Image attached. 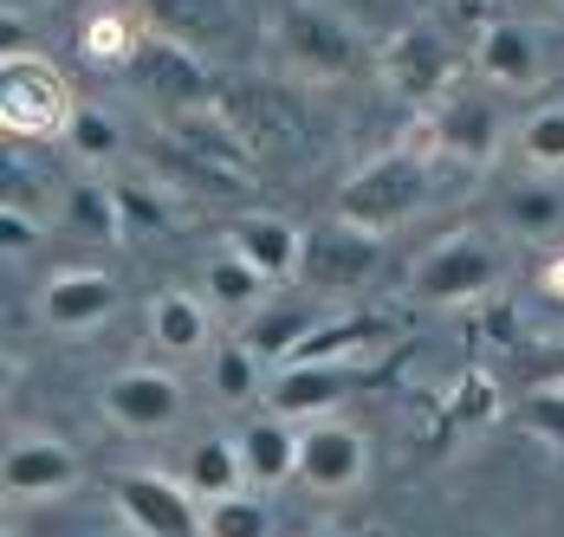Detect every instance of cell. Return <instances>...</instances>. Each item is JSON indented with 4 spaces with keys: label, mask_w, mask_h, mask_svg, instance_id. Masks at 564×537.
I'll use <instances>...</instances> for the list:
<instances>
[{
    "label": "cell",
    "mask_w": 564,
    "mask_h": 537,
    "mask_svg": "<svg viewBox=\"0 0 564 537\" xmlns=\"http://www.w3.org/2000/svg\"><path fill=\"white\" fill-rule=\"evenodd\" d=\"M390 337V318L377 311H344V318H318L312 337L292 350V363H357L364 350H377Z\"/></svg>",
    "instance_id": "obj_16"
},
{
    "label": "cell",
    "mask_w": 564,
    "mask_h": 537,
    "mask_svg": "<svg viewBox=\"0 0 564 537\" xmlns=\"http://www.w3.org/2000/svg\"><path fill=\"white\" fill-rule=\"evenodd\" d=\"M318 537H338V531H318Z\"/></svg>",
    "instance_id": "obj_36"
},
{
    "label": "cell",
    "mask_w": 564,
    "mask_h": 537,
    "mask_svg": "<svg viewBox=\"0 0 564 537\" xmlns=\"http://www.w3.org/2000/svg\"><path fill=\"white\" fill-rule=\"evenodd\" d=\"M299 480L312 492H350L364 480V434L350 421H299Z\"/></svg>",
    "instance_id": "obj_9"
},
{
    "label": "cell",
    "mask_w": 564,
    "mask_h": 537,
    "mask_svg": "<svg viewBox=\"0 0 564 537\" xmlns=\"http://www.w3.org/2000/svg\"><path fill=\"white\" fill-rule=\"evenodd\" d=\"M532 370H539V376L552 382V388H564V343H545V350L532 357Z\"/></svg>",
    "instance_id": "obj_33"
},
{
    "label": "cell",
    "mask_w": 564,
    "mask_h": 537,
    "mask_svg": "<svg viewBox=\"0 0 564 537\" xmlns=\"http://www.w3.org/2000/svg\"><path fill=\"white\" fill-rule=\"evenodd\" d=\"M480 72H487L494 85H507V91H525V85L539 78V40H532L525 26H512V20L487 26V33H480Z\"/></svg>",
    "instance_id": "obj_19"
},
{
    "label": "cell",
    "mask_w": 564,
    "mask_h": 537,
    "mask_svg": "<svg viewBox=\"0 0 564 537\" xmlns=\"http://www.w3.org/2000/svg\"><path fill=\"white\" fill-rule=\"evenodd\" d=\"M72 98L58 85V72L46 58H26V53H7L0 58V117L13 136H53L72 123Z\"/></svg>",
    "instance_id": "obj_3"
},
{
    "label": "cell",
    "mask_w": 564,
    "mask_h": 537,
    "mask_svg": "<svg viewBox=\"0 0 564 537\" xmlns=\"http://www.w3.org/2000/svg\"><path fill=\"white\" fill-rule=\"evenodd\" d=\"M267 285H273V278L253 266V260H240L234 246H227L221 260H208V272H202V298H208L215 311H260Z\"/></svg>",
    "instance_id": "obj_21"
},
{
    "label": "cell",
    "mask_w": 564,
    "mask_h": 537,
    "mask_svg": "<svg viewBox=\"0 0 564 537\" xmlns=\"http://www.w3.org/2000/svg\"><path fill=\"white\" fill-rule=\"evenodd\" d=\"M117 208H123V233H170L163 195L143 188V182H117Z\"/></svg>",
    "instance_id": "obj_29"
},
{
    "label": "cell",
    "mask_w": 564,
    "mask_h": 537,
    "mask_svg": "<svg viewBox=\"0 0 564 537\" xmlns=\"http://www.w3.org/2000/svg\"><path fill=\"white\" fill-rule=\"evenodd\" d=\"M105 415L123 434H163L182 415V382L170 370H123L105 382Z\"/></svg>",
    "instance_id": "obj_11"
},
{
    "label": "cell",
    "mask_w": 564,
    "mask_h": 537,
    "mask_svg": "<svg viewBox=\"0 0 564 537\" xmlns=\"http://www.w3.org/2000/svg\"><path fill=\"white\" fill-rule=\"evenodd\" d=\"M202 537H273V512H267L253 492L208 498V512H202Z\"/></svg>",
    "instance_id": "obj_24"
},
{
    "label": "cell",
    "mask_w": 564,
    "mask_h": 537,
    "mask_svg": "<svg viewBox=\"0 0 564 537\" xmlns=\"http://www.w3.org/2000/svg\"><path fill=\"white\" fill-rule=\"evenodd\" d=\"M78 46L98 58V65H130V53L143 46V33L130 26V13H117V7H105V13H91L85 26H78Z\"/></svg>",
    "instance_id": "obj_25"
},
{
    "label": "cell",
    "mask_w": 564,
    "mask_h": 537,
    "mask_svg": "<svg viewBox=\"0 0 564 537\" xmlns=\"http://www.w3.org/2000/svg\"><path fill=\"white\" fill-rule=\"evenodd\" d=\"M111 498L143 537H202L195 492H188L182 480H163V473H117Z\"/></svg>",
    "instance_id": "obj_8"
},
{
    "label": "cell",
    "mask_w": 564,
    "mask_h": 537,
    "mask_svg": "<svg viewBox=\"0 0 564 537\" xmlns=\"http://www.w3.org/2000/svg\"><path fill=\"white\" fill-rule=\"evenodd\" d=\"M519 156L532 162V168H564V105H545L525 117V130H519Z\"/></svg>",
    "instance_id": "obj_28"
},
{
    "label": "cell",
    "mask_w": 564,
    "mask_h": 537,
    "mask_svg": "<svg viewBox=\"0 0 564 537\" xmlns=\"http://www.w3.org/2000/svg\"><path fill=\"white\" fill-rule=\"evenodd\" d=\"M285 40V58L299 65V72H312V78H344L350 65H357V40H350V26H344L338 13H325V7H292L280 26Z\"/></svg>",
    "instance_id": "obj_10"
},
{
    "label": "cell",
    "mask_w": 564,
    "mask_h": 537,
    "mask_svg": "<svg viewBox=\"0 0 564 537\" xmlns=\"http://www.w3.org/2000/svg\"><path fill=\"white\" fill-rule=\"evenodd\" d=\"M519 421L532 434H545V440H558L564 447V388H532L525 402H519Z\"/></svg>",
    "instance_id": "obj_31"
},
{
    "label": "cell",
    "mask_w": 564,
    "mask_h": 537,
    "mask_svg": "<svg viewBox=\"0 0 564 537\" xmlns=\"http://www.w3.org/2000/svg\"><path fill=\"white\" fill-rule=\"evenodd\" d=\"M65 136H72V150H78V156H117V123L98 105H78V110H72Z\"/></svg>",
    "instance_id": "obj_30"
},
{
    "label": "cell",
    "mask_w": 564,
    "mask_h": 537,
    "mask_svg": "<svg viewBox=\"0 0 564 537\" xmlns=\"http://www.w3.org/2000/svg\"><path fill=\"white\" fill-rule=\"evenodd\" d=\"M247 480V460H240V440H195L188 460H182V485L195 498H234Z\"/></svg>",
    "instance_id": "obj_20"
},
{
    "label": "cell",
    "mask_w": 564,
    "mask_h": 537,
    "mask_svg": "<svg viewBox=\"0 0 564 537\" xmlns=\"http://www.w3.org/2000/svg\"><path fill=\"white\" fill-rule=\"evenodd\" d=\"M435 150L442 156H460V162H494L500 156V105L494 98H448L435 105V123H429Z\"/></svg>",
    "instance_id": "obj_13"
},
{
    "label": "cell",
    "mask_w": 564,
    "mask_h": 537,
    "mask_svg": "<svg viewBox=\"0 0 564 537\" xmlns=\"http://www.w3.org/2000/svg\"><path fill=\"white\" fill-rule=\"evenodd\" d=\"M20 7H26V0H7V13H20Z\"/></svg>",
    "instance_id": "obj_35"
},
{
    "label": "cell",
    "mask_w": 564,
    "mask_h": 537,
    "mask_svg": "<svg viewBox=\"0 0 564 537\" xmlns=\"http://www.w3.org/2000/svg\"><path fill=\"white\" fill-rule=\"evenodd\" d=\"M539 285H545V292H552V298L564 305V253H558V260H552L545 272H539Z\"/></svg>",
    "instance_id": "obj_34"
},
{
    "label": "cell",
    "mask_w": 564,
    "mask_h": 537,
    "mask_svg": "<svg viewBox=\"0 0 564 537\" xmlns=\"http://www.w3.org/2000/svg\"><path fill=\"white\" fill-rule=\"evenodd\" d=\"M0 480H7L13 498H58V492L78 485V453L65 440H46V434L13 440L7 460H0Z\"/></svg>",
    "instance_id": "obj_12"
},
{
    "label": "cell",
    "mask_w": 564,
    "mask_h": 537,
    "mask_svg": "<svg viewBox=\"0 0 564 537\" xmlns=\"http://www.w3.org/2000/svg\"><path fill=\"white\" fill-rule=\"evenodd\" d=\"M312 324H318V311H292V305H273V311H253V324H247V350L260 357V363H292V350L312 337Z\"/></svg>",
    "instance_id": "obj_22"
},
{
    "label": "cell",
    "mask_w": 564,
    "mask_h": 537,
    "mask_svg": "<svg viewBox=\"0 0 564 537\" xmlns=\"http://www.w3.org/2000/svg\"><path fill=\"white\" fill-rule=\"evenodd\" d=\"M65 220L91 240H117L123 233V208H117V188H98V182H78L65 195Z\"/></svg>",
    "instance_id": "obj_26"
},
{
    "label": "cell",
    "mask_w": 564,
    "mask_h": 537,
    "mask_svg": "<svg viewBox=\"0 0 564 537\" xmlns=\"http://www.w3.org/2000/svg\"><path fill=\"white\" fill-rule=\"evenodd\" d=\"M240 460L253 485H280L285 473H299V421L285 415H253L240 428Z\"/></svg>",
    "instance_id": "obj_17"
},
{
    "label": "cell",
    "mask_w": 564,
    "mask_h": 537,
    "mask_svg": "<svg viewBox=\"0 0 564 537\" xmlns=\"http://www.w3.org/2000/svg\"><path fill=\"white\" fill-rule=\"evenodd\" d=\"M507 227L512 233H525V240H545V233H558L564 227V195L552 182H519L507 195Z\"/></svg>",
    "instance_id": "obj_23"
},
{
    "label": "cell",
    "mask_w": 564,
    "mask_h": 537,
    "mask_svg": "<svg viewBox=\"0 0 564 537\" xmlns=\"http://www.w3.org/2000/svg\"><path fill=\"white\" fill-rule=\"evenodd\" d=\"M422 201H429V156L390 150V156L364 162V168L338 188V220L370 227V233H390V227H402Z\"/></svg>",
    "instance_id": "obj_1"
},
{
    "label": "cell",
    "mask_w": 564,
    "mask_h": 537,
    "mask_svg": "<svg viewBox=\"0 0 564 537\" xmlns=\"http://www.w3.org/2000/svg\"><path fill=\"white\" fill-rule=\"evenodd\" d=\"M123 72H130V85H137L156 110H202L215 98L208 65L188 53V46H175V40H143Z\"/></svg>",
    "instance_id": "obj_6"
},
{
    "label": "cell",
    "mask_w": 564,
    "mask_h": 537,
    "mask_svg": "<svg viewBox=\"0 0 564 537\" xmlns=\"http://www.w3.org/2000/svg\"><path fill=\"white\" fill-rule=\"evenodd\" d=\"M33 240H40V220H26L20 208H7V215H0V246H7V253H26Z\"/></svg>",
    "instance_id": "obj_32"
},
{
    "label": "cell",
    "mask_w": 564,
    "mask_h": 537,
    "mask_svg": "<svg viewBox=\"0 0 564 537\" xmlns=\"http://www.w3.org/2000/svg\"><path fill=\"white\" fill-rule=\"evenodd\" d=\"M558 7H564V0H558Z\"/></svg>",
    "instance_id": "obj_37"
},
{
    "label": "cell",
    "mask_w": 564,
    "mask_h": 537,
    "mask_svg": "<svg viewBox=\"0 0 564 537\" xmlns=\"http://www.w3.org/2000/svg\"><path fill=\"white\" fill-rule=\"evenodd\" d=\"M40 311L53 330H98L117 311V285L111 272H58L40 292Z\"/></svg>",
    "instance_id": "obj_14"
},
{
    "label": "cell",
    "mask_w": 564,
    "mask_h": 537,
    "mask_svg": "<svg viewBox=\"0 0 564 537\" xmlns=\"http://www.w3.org/2000/svg\"><path fill=\"white\" fill-rule=\"evenodd\" d=\"M395 376V363H285L280 376L267 382V408L285 415V421H312L325 408H338L344 395L357 388H383Z\"/></svg>",
    "instance_id": "obj_2"
},
{
    "label": "cell",
    "mask_w": 564,
    "mask_h": 537,
    "mask_svg": "<svg viewBox=\"0 0 564 537\" xmlns=\"http://www.w3.org/2000/svg\"><path fill=\"white\" fill-rule=\"evenodd\" d=\"M215 395L221 402H253V395H267V382H260V357L247 350V343H227V350H215Z\"/></svg>",
    "instance_id": "obj_27"
},
{
    "label": "cell",
    "mask_w": 564,
    "mask_h": 537,
    "mask_svg": "<svg viewBox=\"0 0 564 537\" xmlns=\"http://www.w3.org/2000/svg\"><path fill=\"white\" fill-rule=\"evenodd\" d=\"M383 78L395 85V98L415 110H435L448 98V78H454V53L435 26H402L383 53Z\"/></svg>",
    "instance_id": "obj_7"
},
{
    "label": "cell",
    "mask_w": 564,
    "mask_h": 537,
    "mask_svg": "<svg viewBox=\"0 0 564 537\" xmlns=\"http://www.w3.org/2000/svg\"><path fill=\"white\" fill-rule=\"evenodd\" d=\"M500 285V253L480 233H454L415 266V298L422 305H474Z\"/></svg>",
    "instance_id": "obj_4"
},
{
    "label": "cell",
    "mask_w": 564,
    "mask_h": 537,
    "mask_svg": "<svg viewBox=\"0 0 564 537\" xmlns=\"http://www.w3.org/2000/svg\"><path fill=\"white\" fill-rule=\"evenodd\" d=\"M227 246H234L240 260H253L267 278H292L299 260H305V233L280 215H240L234 233H227Z\"/></svg>",
    "instance_id": "obj_15"
},
{
    "label": "cell",
    "mask_w": 564,
    "mask_h": 537,
    "mask_svg": "<svg viewBox=\"0 0 564 537\" xmlns=\"http://www.w3.org/2000/svg\"><path fill=\"white\" fill-rule=\"evenodd\" d=\"M383 260V233L370 227H350V220H325L305 233V260H299V278L318 285V292H357Z\"/></svg>",
    "instance_id": "obj_5"
},
{
    "label": "cell",
    "mask_w": 564,
    "mask_h": 537,
    "mask_svg": "<svg viewBox=\"0 0 564 537\" xmlns=\"http://www.w3.org/2000/svg\"><path fill=\"white\" fill-rule=\"evenodd\" d=\"M150 337L163 357H195L208 350V298H188V292H163L150 305Z\"/></svg>",
    "instance_id": "obj_18"
}]
</instances>
